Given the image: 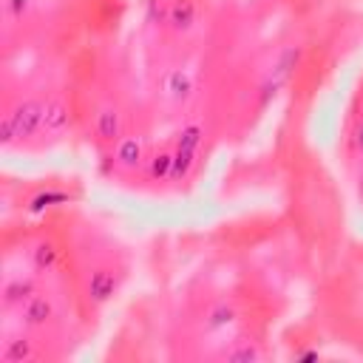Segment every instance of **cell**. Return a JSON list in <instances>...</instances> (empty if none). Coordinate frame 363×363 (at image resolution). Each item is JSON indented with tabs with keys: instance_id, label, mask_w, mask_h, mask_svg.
<instances>
[{
	"instance_id": "7c38bea8",
	"label": "cell",
	"mask_w": 363,
	"mask_h": 363,
	"mask_svg": "<svg viewBox=\"0 0 363 363\" xmlns=\"http://www.w3.org/2000/svg\"><path fill=\"white\" fill-rule=\"evenodd\" d=\"M26 354H28V346H26L23 340H20V343H14V346H11V352H9V357H11V360H14V357H26Z\"/></svg>"
},
{
	"instance_id": "7a4b0ae2",
	"label": "cell",
	"mask_w": 363,
	"mask_h": 363,
	"mask_svg": "<svg viewBox=\"0 0 363 363\" xmlns=\"http://www.w3.org/2000/svg\"><path fill=\"white\" fill-rule=\"evenodd\" d=\"M199 145V128H187L182 133V142H179V153L173 159V173H187L190 170V162H193V150Z\"/></svg>"
},
{
	"instance_id": "ba28073f",
	"label": "cell",
	"mask_w": 363,
	"mask_h": 363,
	"mask_svg": "<svg viewBox=\"0 0 363 363\" xmlns=\"http://www.w3.org/2000/svg\"><path fill=\"white\" fill-rule=\"evenodd\" d=\"M54 201H65V196H62V193H43V196H37V199L31 201L28 210H31V213H40L43 207H51Z\"/></svg>"
},
{
	"instance_id": "9c48e42d",
	"label": "cell",
	"mask_w": 363,
	"mask_h": 363,
	"mask_svg": "<svg viewBox=\"0 0 363 363\" xmlns=\"http://www.w3.org/2000/svg\"><path fill=\"white\" fill-rule=\"evenodd\" d=\"M119 159H122L125 164H136V162H139V145H136L133 139H128V142L119 147Z\"/></svg>"
},
{
	"instance_id": "4fadbf2b",
	"label": "cell",
	"mask_w": 363,
	"mask_h": 363,
	"mask_svg": "<svg viewBox=\"0 0 363 363\" xmlns=\"http://www.w3.org/2000/svg\"><path fill=\"white\" fill-rule=\"evenodd\" d=\"M20 6L26 9V0H14V11H20Z\"/></svg>"
},
{
	"instance_id": "8992f818",
	"label": "cell",
	"mask_w": 363,
	"mask_h": 363,
	"mask_svg": "<svg viewBox=\"0 0 363 363\" xmlns=\"http://www.w3.org/2000/svg\"><path fill=\"white\" fill-rule=\"evenodd\" d=\"M99 133L105 139H113L116 136V113L113 111H102L99 113Z\"/></svg>"
},
{
	"instance_id": "5b68a950",
	"label": "cell",
	"mask_w": 363,
	"mask_h": 363,
	"mask_svg": "<svg viewBox=\"0 0 363 363\" xmlns=\"http://www.w3.org/2000/svg\"><path fill=\"white\" fill-rule=\"evenodd\" d=\"M48 312H51V306H48L43 298H31V303L26 306V318H28L31 323H43V320L48 318Z\"/></svg>"
},
{
	"instance_id": "6da1fadb",
	"label": "cell",
	"mask_w": 363,
	"mask_h": 363,
	"mask_svg": "<svg viewBox=\"0 0 363 363\" xmlns=\"http://www.w3.org/2000/svg\"><path fill=\"white\" fill-rule=\"evenodd\" d=\"M43 113H45V108L37 105V102H23L11 113H6V119H3V142H11L17 136H31L43 125Z\"/></svg>"
},
{
	"instance_id": "3957f363",
	"label": "cell",
	"mask_w": 363,
	"mask_h": 363,
	"mask_svg": "<svg viewBox=\"0 0 363 363\" xmlns=\"http://www.w3.org/2000/svg\"><path fill=\"white\" fill-rule=\"evenodd\" d=\"M113 275L108 272V269H96L94 275H91V295L96 298V301H105L111 292H113Z\"/></svg>"
},
{
	"instance_id": "5bb4252c",
	"label": "cell",
	"mask_w": 363,
	"mask_h": 363,
	"mask_svg": "<svg viewBox=\"0 0 363 363\" xmlns=\"http://www.w3.org/2000/svg\"><path fill=\"white\" fill-rule=\"evenodd\" d=\"M360 147H363V128H360Z\"/></svg>"
},
{
	"instance_id": "52a82bcc",
	"label": "cell",
	"mask_w": 363,
	"mask_h": 363,
	"mask_svg": "<svg viewBox=\"0 0 363 363\" xmlns=\"http://www.w3.org/2000/svg\"><path fill=\"white\" fill-rule=\"evenodd\" d=\"M190 20H193V6L184 0V3H179V6L173 9V23H176L179 28H187Z\"/></svg>"
},
{
	"instance_id": "277c9868",
	"label": "cell",
	"mask_w": 363,
	"mask_h": 363,
	"mask_svg": "<svg viewBox=\"0 0 363 363\" xmlns=\"http://www.w3.org/2000/svg\"><path fill=\"white\" fill-rule=\"evenodd\" d=\"M65 122H68V113H65V108H62L60 102H51V105H45V113H43V125H45L48 130H60Z\"/></svg>"
},
{
	"instance_id": "30bf717a",
	"label": "cell",
	"mask_w": 363,
	"mask_h": 363,
	"mask_svg": "<svg viewBox=\"0 0 363 363\" xmlns=\"http://www.w3.org/2000/svg\"><path fill=\"white\" fill-rule=\"evenodd\" d=\"M54 261V247L51 244H40L37 247V267H48Z\"/></svg>"
},
{
	"instance_id": "8fae6325",
	"label": "cell",
	"mask_w": 363,
	"mask_h": 363,
	"mask_svg": "<svg viewBox=\"0 0 363 363\" xmlns=\"http://www.w3.org/2000/svg\"><path fill=\"white\" fill-rule=\"evenodd\" d=\"M170 164H173L170 156H156V162H153V176H164V173L170 170Z\"/></svg>"
}]
</instances>
